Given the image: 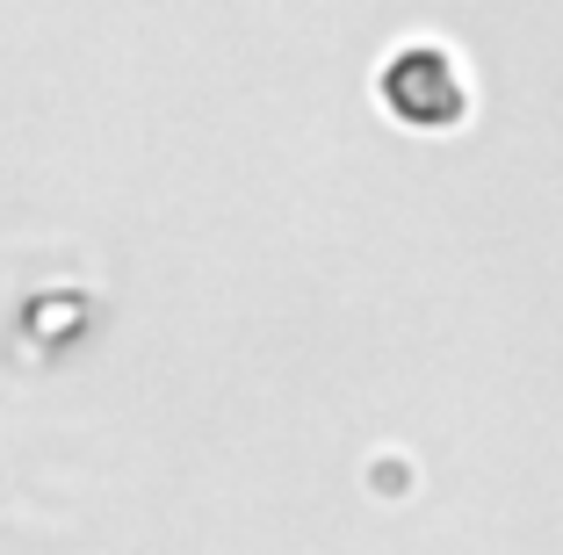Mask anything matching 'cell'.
Segmentation results:
<instances>
[{
	"label": "cell",
	"instance_id": "1",
	"mask_svg": "<svg viewBox=\"0 0 563 555\" xmlns=\"http://www.w3.org/2000/svg\"><path fill=\"white\" fill-rule=\"evenodd\" d=\"M383 101L405 123H448V115H463V73L448 66L441 51H412L383 73Z\"/></svg>",
	"mask_w": 563,
	"mask_h": 555
}]
</instances>
